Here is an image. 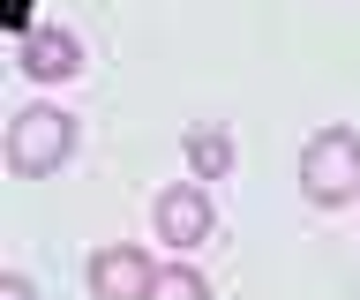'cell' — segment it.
Wrapping results in <instances>:
<instances>
[{
  "mask_svg": "<svg viewBox=\"0 0 360 300\" xmlns=\"http://www.w3.org/2000/svg\"><path fill=\"white\" fill-rule=\"evenodd\" d=\"M300 188H308V203H345V195H360V136L353 128H323V136L300 150Z\"/></svg>",
  "mask_w": 360,
  "mask_h": 300,
  "instance_id": "cell-2",
  "label": "cell"
},
{
  "mask_svg": "<svg viewBox=\"0 0 360 300\" xmlns=\"http://www.w3.org/2000/svg\"><path fill=\"white\" fill-rule=\"evenodd\" d=\"M68 150H75V120L60 105H22L15 128H8V165L15 173H60Z\"/></svg>",
  "mask_w": 360,
  "mask_h": 300,
  "instance_id": "cell-1",
  "label": "cell"
},
{
  "mask_svg": "<svg viewBox=\"0 0 360 300\" xmlns=\"http://www.w3.org/2000/svg\"><path fill=\"white\" fill-rule=\"evenodd\" d=\"M0 300H38V293H30V278H0Z\"/></svg>",
  "mask_w": 360,
  "mask_h": 300,
  "instance_id": "cell-9",
  "label": "cell"
},
{
  "mask_svg": "<svg viewBox=\"0 0 360 300\" xmlns=\"http://www.w3.org/2000/svg\"><path fill=\"white\" fill-rule=\"evenodd\" d=\"M225 158H233L225 136H195V165H202V173H225Z\"/></svg>",
  "mask_w": 360,
  "mask_h": 300,
  "instance_id": "cell-7",
  "label": "cell"
},
{
  "mask_svg": "<svg viewBox=\"0 0 360 300\" xmlns=\"http://www.w3.org/2000/svg\"><path fill=\"white\" fill-rule=\"evenodd\" d=\"M150 285H158V270L135 248H98L90 255V293L98 300H150Z\"/></svg>",
  "mask_w": 360,
  "mask_h": 300,
  "instance_id": "cell-3",
  "label": "cell"
},
{
  "mask_svg": "<svg viewBox=\"0 0 360 300\" xmlns=\"http://www.w3.org/2000/svg\"><path fill=\"white\" fill-rule=\"evenodd\" d=\"M0 15H8V30H22L30 23V0H0Z\"/></svg>",
  "mask_w": 360,
  "mask_h": 300,
  "instance_id": "cell-8",
  "label": "cell"
},
{
  "mask_svg": "<svg viewBox=\"0 0 360 300\" xmlns=\"http://www.w3.org/2000/svg\"><path fill=\"white\" fill-rule=\"evenodd\" d=\"M150 300H210V285H202V278L188 270V263H173V270H158Z\"/></svg>",
  "mask_w": 360,
  "mask_h": 300,
  "instance_id": "cell-6",
  "label": "cell"
},
{
  "mask_svg": "<svg viewBox=\"0 0 360 300\" xmlns=\"http://www.w3.org/2000/svg\"><path fill=\"white\" fill-rule=\"evenodd\" d=\"M158 240H173V248H195L210 240V203H202V188H165L158 195Z\"/></svg>",
  "mask_w": 360,
  "mask_h": 300,
  "instance_id": "cell-4",
  "label": "cell"
},
{
  "mask_svg": "<svg viewBox=\"0 0 360 300\" xmlns=\"http://www.w3.org/2000/svg\"><path fill=\"white\" fill-rule=\"evenodd\" d=\"M83 68V53L68 30H22V75H38V83H68V75Z\"/></svg>",
  "mask_w": 360,
  "mask_h": 300,
  "instance_id": "cell-5",
  "label": "cell"
}]
</instances>
